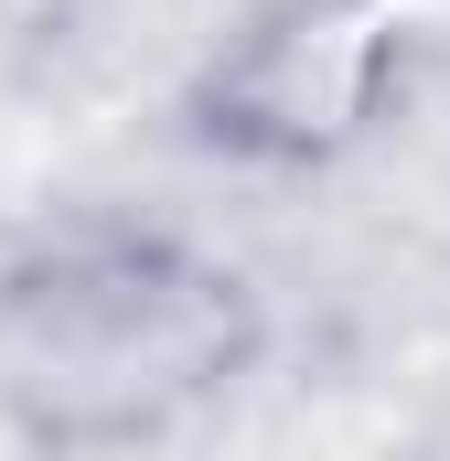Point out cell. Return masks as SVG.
<instances>
[{"mask_svg":"<svg viewBox=\"0 0 450 461\" xmlns=\"http://www.w3.org/2000/svg\"><path fill=\"white\" fill-rule=\"evenodd\" d=\"M268 354L257 279L183 226L86 215L0 258V419L32 451H140Z\"/></svg>","mask_w":450,"mask_h":461,"instance_id":"cell-1","label":"cell"},{"mask_svg":"<svg viewBox=\"0 0 450 461\" xmlns=\"http://www.w3.org/2000/svg\"><path fill=\"white\" fill-rule=\"evenodd\" d=\"M429 54H450V0H268L183 86V140L225 172H333Z\"/></svg>","mask_w":450,"mask_h":461,"instance_id":"cell-2","label":"cell"}]
</instances>
